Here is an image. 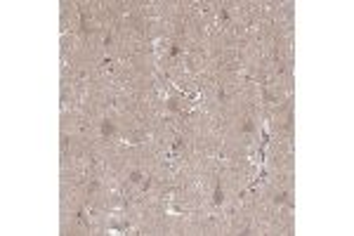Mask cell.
<instances>
[{"label":"cell","mask_w":354,"mask_h":236,"mask_svg":"<svg viewBox=\"0 0 354 236\" xmlns=\"http://www.w3.org/2000/svg\"><path fill=\"white\" fill-rule=\"evenodd\" d=\"M142 177H144V175H142L139 170H132V172H130V182H132V184H137V182H142Z\"/></svg>","instance_id":"cell-1"},{"label":"cell","mask_w":354,"mask_h":236,"mask_svg":"<svg viewBox=\"0 0 354 236\" xmlns=\"http://www.w3.org/2000/svg\"><path fill=\"white\" fill-rule=\"evenodd\" d=\"M213 203H215V205H219V203H222V189H219V186H217V189H215V196H213Z\"/></svg>","instance_id":"cell-2"},{"label":"cell","mask_w":354,"mask_h":236,"mask_svg":"<svg viewBox=\"0 0 354 236\" xmlns=\"http://www.w3.org/2000/svg\"><path fill=\"white\" fill-rule=\"evenodd\" d=\"M168 109H170V111H175V109H177V101H175V99H168Z\"/></svg>","instance_id":"cell-3"},{"label":"cell","mask_w":354,"mask_h":236,"mask_svg":"<svg viewBox=\"0 0 354 236\" xmlns=\"http://www.w3.org/2000/svg\"><path fill=\"white\" fill-rule=\"evenodd\" d=\"M288 198V194H281V196H276V203H283Z\"/></svg>","instance_id":"cell-4"}]
</instances>
